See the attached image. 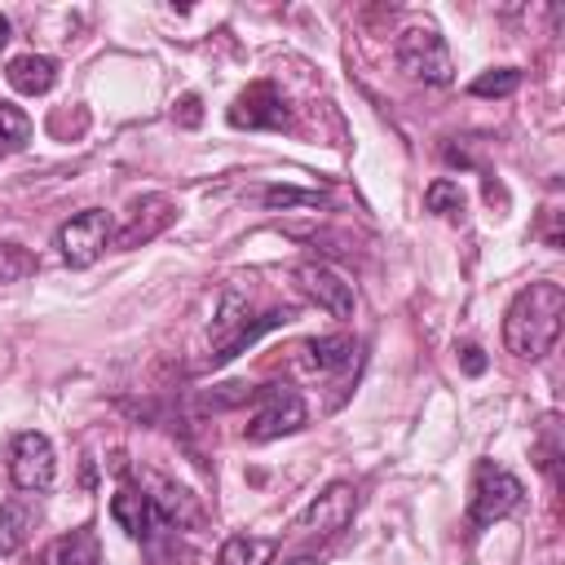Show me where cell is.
Instances as JSON below:
<instances>
[{
	"mask_svg": "<svg viewBox=\"0 0 565 565\" xmlns=\"http://www.w3.org/2000/svg\"><path fill=\"white\" fill-rule=\"evenodd\" d=\"M561 318H565V287L552 278H539L530 287H521L503 313V344L512 358L539 362L556 335H561Z\"/></svg>",
	"mask_w": 565,
	"mask_h": 565,
	"instance_id": "6da1fadb",
	"label": "cell"
},
{
	"mask_svg": "<svg viewBox=\"0 0 565 565\" xmlns=\"http://www.w3.org/2000/svg\"><path fill=\"white\" fill-rule=\"evenodd\" d=\"M291 313L287 309H274V313H260V318H252V309H247V296H238L234 287L230 291H221V309H216V318H212V366H221V362H230L234 353H243L252 340H260L269 327H282Z\"/></svg>",
	"mask_w": 565,
	"mask_h": 565,
	"instance_id": "7a4b0ae2",
	"label": "cell"
},
{
	"mask_svg": "<svg viewBox=\"0 0 565 565\" xmlns=\"http://www.w3.org/2000/svg\"><path fill=\"white\" fill-rule=\"evenodd\" d=\"M110 516L124 534L132 539H150L168 525L181 521V490H163V494H150L146 486H119L115 499H110Z\"/></svg>",
	"mask_w": 565,
	"mask_h": 565,
	"instance_id": "3957f363",
	"label": "cell"
},
{
	"mask_svg": "<svg viewBox=\"0 0 565 565\" xmlns=\"http://www.w3.org/2000/svg\"><path fill=\"white\" fill-rule=\"evenodd\" d=\"M521 499H525V486L503 463L481 459L477 472H472V499H468V525H472V534L486 530V525H494V521H503V516H512L521 508Z\"/></svg>",
	"mask_w": 565,
	"mask_h": 565,
	"instance_id": "277c9868",
	"label": "cell"
},
{
	"mask_svg": "<svg viewBox=\"0 0 565 565\" xmlns=\"http://www.w3.org/2000/svg\"><path fill=\"white\" fill-rule=\"evenodd\" d=\"M252 419H247V441H274L287 433L305 428V397L291 384H260L252 388Z\"/></svg>",
	"mask_w": 565,
	"mask_h": 565,
	"instance_id": "5b68a950",
	"label": "cell"
},
{
	"mask_svg": "<svg viewBox=\"0 0 565 565\" xmlns=\"http://www.w3.org/2000/svg\"><path fill=\"white\" fill-rule=\"evenodd\" d=\"M397 66H402L411 79L433 84V88H441V84L455 79L450 49H446V40H441L433 26H411V31L397 35Z\"/></svg>",
	"mask_w": 565,
	"mask_h": 565,
	"instance_id": "8992f818",
	"label": "cell"
},
{
	"mask_svg": "<svg viewBox=\"0 0 565 565\" xmlns=\"http://www.w3.org/2000/svg\"><path fill=\"white\" fill-rule=\"evenodd\" d=\"M110 238H115L110 212L84 207V212H75L71 221H62V230H57V252H62V260H66L71 269H88V265L110 247Z\"/></svg>",
	"mask_w": 565,
	"mask_h": 565,
	"instance_id": "52a82bcc",
	"label": "cell"
},
{
	"mask_svg": "<svg viewBox=\"0 0 565 565\" xmlns=\"http://www.w3.org/2000/svg\"><path fill=\"white\" fill-rule=\"evenodd\" d=\"M53 472H57V459H53V441L44 433H18L13 446H9V477L18 490L26 494H40L53 486Z\"/></svg>",
	"mask_w": 565,
	"mask_h": 565,
	"instance_id": "ba28073f",
	"label": "cell"
},
{
	"mask_svg": "<svg viewBox=\"0 0 565 565\" xmlns=\"http://www.w3.org/2000/svg\"><path fill=\"white\" fill-rule=\"evenodd\" d=\"M353 512H358V490H353L349 481H331V486L296 516V534H305V539H331V534H340V530L353 521Z\"/></svg>",
	"mask_w": 565,
	"mask_h": 565,
	"instance_id": "9c48e42d",
	"label": "cell"
},
{
	"mask_svg": "<svg viewBox=\"0 0 565 565\" xmlns=\"http://www.w3.org/2000/svg\"><path fill=\"white\" fill-rule=\"evenodd\" d=\"M225 119H230L234 128H252V132H260V128H287L291 110H287V97H282L278 84L256 79V84H247V88L234 97V106L225 110Z\"/></svg>",
	"mask_w": 565,
	"mask_h": 565,
	"instance_id": "30bf717a",
	"label": "cell"
},
{
	"mask_svg": "<svg viewBox=\"0 0 565 565\" xmlns=\"http://www.w3.org/2000/svg\"><path fill=\"white\" fill-rule=\"evenodd\" d=\"M296 287L318 305L327 309L331 318H353V282H344L335 269L327 265H296Z\"/></svg>",
	"mask_w": 565,
	"mask_h": 565,
	"instance_id": "8fae6325",
	"label": "cell"
},
{
	"mask_svg": "<svg viewBox=\"0 0 565 565\" xmlns=\"http://www.w3.org/2000/svg\"><path fill=\"white\" fill-rule=\"evenodd\" d=\"M168 221H172V203H168V199H159V194H150V199H141V203L132 207L128 225H124V230H115L110 247H137V243L154 238Z\"/></svg>",
	"mask_w": 565,
	"mask_h": 565,
	"instance_id": "7c38bea8",
	"label": "cell"
},
{
	"mask_svg": "<svg viewBox=\"0 0 565 565\" xmlns=\"http://www.w3.org/2000/svg\"><path fill=\"white\" fill-rule=\"evenodd\" d=\"M4 79H9L18 93H26V97H44V93L57 84V62L44 57V53H22V57L9 62Z\"/></svg>",
	"mask_w": 565,
	"mask_h": 565,
	"instance_id": "4fadbf2b",
	"label": "cell"
},
{
	"mask_svg": "<svg viewBox=\"0 0 565 565\" xmlns=\"http://www.w3.org/2000/svg\"><path fill=\"white\" fill-rule=\"evenodd\" d=\"M44 565H102V543L93 525H79L62 539H53V547L44 552Z\"/></svg>",
	"mask_w": 565,
	"mask_h": 565,
	"instance_id": "5bb4252c",
	"label": "cell"
},
{
	"mask_svg": "<svg viewBox=\"0 0 565 565\" xmlns=\"http://www.w3.org/2000/svg\"><path fill=\"white\" fill-rule=\"evenodd\" d=\"M35 530V508L26 499H9L0 503V556H13Z\"/></svg>",
	"mask_w": 565,
	"mask_h": 565,
	"instance_id": "9a60e30c",
	"label": "cell"
},
{
	"mask_svg": "<svg viewBox=\"0 0 565 565\" xmlns=\"http://www.w3.org/2000/svg\"><path fill=\"white\" fill-rule=\"evenodd\" d=\"M305 353H309V366H318V371H344L358 362V344L349 335H313L305 344Z\"/></svg>",
	"mask_w": 565,
	"mask_h": 565,
	"instance_id": "2e32d148",
	"label": "cell"
},
{
	"mask_svg": "<svg viewBox=\"0 0 565 565\" xmlns=\"http://www.w3.org/2000/svg\"><path fill=\"white\" fill-rule=\"evenodd\" d=\"M274 556L269 539H252V534H230L216 552V565H265Z\"/></svg>",
	"mask_w": 565,
	"mask_h": 565,
	"instance_id": "e0dca14e",
	"label": "cell"
},
{
	"mask_svg": "<svg viewBox=\"0 0 565 565\" xmlns=\"http://www.w3.org/2000/svg\"><path fill=\"white\" fill-rule=\"evenodd\" d=\"M424 207H428L433 216H446V221H463V207H468V199H463L459 181H450V177H437V181L424 190Z\"/></svg>",
	"mask_w": 565,
	"mask_h": 565,
	"instance_id": "ac0fdd59",
	"label": "cell"
},
{
	"mask_svg": "<svg viewBox=\"0 0 565 565\" xmlns=\"http://www.w3.org/2000/svg\"><path fill=\"white\" fill-rule=\"evenodd\" d=\"M26 141H31V119H26V110L13 106V102H0V159L26 150Z\"/></svg>",
	"mask_w": 565,
	"mask_h": 565,
	"instance_id": "d6986e66",
	"label": "cell"
},
{
	"mask_svg": "<svg viewBox=\"0 0 565 565\" xmlns=\"http://www.w3.org/2000/svg\"><path fill=\"white\" fill-rule=\"evenodd\" d=\"M516 84H521V71L516 66H494V71H481L468 84V93L472 97H508V93H516Z\"/></svg>",
	"mask_w": 565,
	"mask_h": 565,
	"instance_id": "ffe728a7",
	"label": "cell"
},
{
	"mask_svg": "<svg viewBox=\"0 0 565 565\" xmlns=\"http://www.w3.org/2000/svg\"><path fill=\"white\" fill-rule=\"evenodd\" d=\"M35 256L26 252V247H18V243H0V282H18V278H26V274H35Z\"/></svg>",
	"mask_w": 565,
	"mask_h": 565,
	"instance_id": "44dd1931",
	"label": "cell"
},
{
	"mask_svg": "<svg viewBox=\"0 0 565 565\" xmlns=\"http://www.w3.org/2000/svg\"><path fill=\"white\" fill-rule=\"evenodd\" d=\"M260 203L265 207H318L322 194L318 190H296V185H269V190H260Z\"/></svg>",
	"mask_w": 565,
	"mask_h": 565,
	"instance_id": "7402d4cb",
	"label": "cell"
},
{
	"mask_svg": "<svg viewBox=\"0 0 565 565\" xmlns=\"http://www.w3.org/2000/svg\"><path fill=\"white\" fill-rule=\"evenodd\" d=\"M172 119H177V124H185V128H194V124L203 119V110H199V97H194V93H185V97L177 102V110H172Z\"/></svg>",
	"mask_w": 565,
	"mask_h": 565,
	"instance_id": "603a6c76",
	"label": "cell"
},
{
	"mask_svg": "<svg viewBox=\"0 0 565 565\" xmlns=\"http://www.w3.org/2000/svg\"><path fill=\"white\" fill-rule=\"evenodd\" d=\"M459 358H463V371H468V375H481V371H486V358H481V349H477V344H463V349H459Z\"/></svg>",
	"mask_w": 565,
	"mask_h": 565,
	"instance_id": "cb8c5ba5",
	"label": "cell"
},
{
	"mask_svg": "<svg viewBox=\"0 0 565 565\" xmlns=\"http://www.w3.org/2000/svg\"><path fill=\"white\" fill-rule=\"evenodd\" d=\"M9 40H13V26H9V18H4V13H0V49H4V44H9Z\"/></svg>",
	"mask_w": 565,
	"mask_h": 565,
	"instance_id": "d4e9b609",
	"label": "cell"
},
{
	"mask_svg": "<svg viewBox=\"0 0 565 565\" xmlns=\"http://www.w3.org/2000/svg\"><path fill=\"white\" fill-rule=\"evenodd\" d=\"M287 565H313V561H309V556H296V561H287Z\"/></svg>",
	"mask_w": 565,
	"mask_h": 565,
	"instance_id": "484cf974",
	"label": "cell"
}]
</instances>
